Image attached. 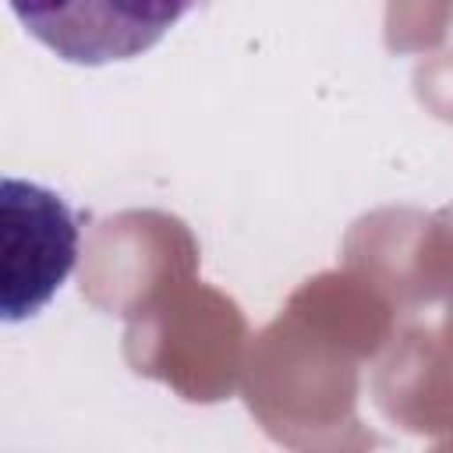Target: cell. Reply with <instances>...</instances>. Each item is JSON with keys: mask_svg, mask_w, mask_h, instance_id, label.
I'll list each match as a JSON object with an SVG mask.
<instances>
[{"mask_svg": "<svg viewBox=\"0 0 453 453\" xmlns=\"http://www.w3.org/2000/svg\"><path fill=\"white\" fill-rule=\"evenodd\" d=\"M78 262V219L46 184L0 180V319L39 315Z\"/></svg>", "mask_w": 453, "mask_h": 453, "instance_id": "cell-1", "label": "cell"}, {"mask_svg": "<svg viewBox=\"0 0 453 453\" xmlns=\"http://www.w3.org/2000/svg\"><path fill=\"white\" fill-rule=\"evenodd\" d=\"M21 28L67 64L103 67L149 53L195 0H7Z\"/></svg>", "mask_w": 453, "mask_h": 453, "instance_id": "cell-2", "label": "cell"}]
</instances>
